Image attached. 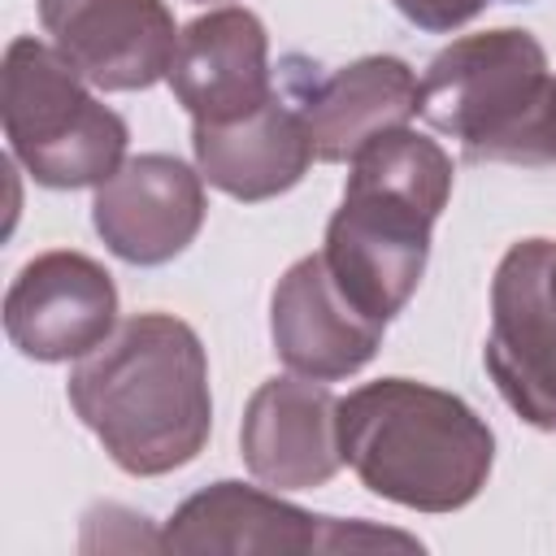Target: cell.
I'll list each match as a JSON object with an SVG mask.
<instances>
[{
    "mask_svg": "<svg viewBox=\"0 0 556 556\" xmlns=\"http://www.w3.org/2000/svg\"><path fill=\"white\" fill-rule=\"evenodd\" d=\"M204 178L169 152L126 156L91 200V226L126 265H165L182 256L204 226Z\"/></svg>",
    "mask_w": 556,
    "mask_h": 556,
    "instance_id": "8",
    "label": "cell"
},
{
    "mask_svg": "<svg viewBox=\"0 0 556 556\" xmlns=\"http://www.w3.org/2000/svg\"><path fill=\"white\" fill-rule=\"evenodd\" d=\"M413 26L421 30H434V35H447V30H460L465 22H473L491 0H391Z\"/></svg>",
    "mask_w": 556,
    "mask_h": 556,
    "instance_id": "16",
    "label": "cell"
},
{
    "mask_svg": "<svg viewBox=\"0 0 556 556\" xmlns=\"http://www.w3.org/2000/svg\"><path fill=\"white\" fill-rule=\"evenodd\" d=\"M191 152L200 178L243 204L291 191L317 161L308 126L287 96H274L239 122H191Z\"/></svg>",
    "mask_w": 556,
    "mask_h": 556,
    "instance_id": "14",
    "label": "cell"
},
{
    "mask_svg": "<svg viewBox=\"0 0 556 556\" xmlns=\"http://www.w3.org/2000/svg\"><path fill=\"white\" fill-rule=\"evenodd\" d=\"M239 452L261 486L274 491L326 486L343 465L334 391L304 374H282L261 382L239 421Z\"/></svg>",
    "mask_w": 556,
    "mask_h": 556,
    "instance_id": "10",
    "label": "cell"
},
{
    "mask_svg": "<svg viewBox=\"0 0 556 556\" xmlns=\"http://www.w3.org/2000/svg\"><path fill=\"white\" fill-rule=\"evenodd\" d=\"M295 109L308 126L313 156L326 165L352 161L374 139L408 126L421 113V78L400 56H356L295 87Z\"/></svg>",
    "mask_w": 556,
    "mask_h": 556,
    "instance_id": "13",
    "label": "cell"
},
{
    "mask_svg": "<svg viewBox=\"0 0 556 556\" xmlns=\"http://www.w3.org/2000/svg\"><path fill=\"white\" fill-rule=\"evenodd\" d=\"M348 165L321 256L361 313L391 321L426 274L430 230L452 195V156L430 135L400 126Z\"/></svg>",
    "mask_w": 556,
    "mask_h": 556,
    "instance_id": "2",
    "label": "cell"
},
{
    "mask_svg": "<svg viewBox=\"0 0 556 556\" xmlns=\"http://www.w3.org/2000/svg\"><path fill=\"white\" fill-rule=\"evenodd\" d=\"M169 91L191 122H239L269 104V35L265 22L243 4H217L182 26L169 65Z\"/></svg>",
    "mask_w": 556,
    "mask_h": 556,
    "instance_id": "12",
    "label": "cell"
},
{
    "mask_svg": "<svg viewBox=\"0 0 556 556\" xmlns=\"http://www.w3.org/2000/svg\"><path fill=\"white\" fill-rule=\"evenodd\" d=\"M326 517H313L278 491L248 482H213L187 495L161 530V552H321Z\"/></svg>",
    "mask_w": 556,
    "mask_h": 556,
    "instance_id": "15",
    "label": "cell"
},
{
    "mask_svg": "<svg viewBox=\"0 0 556 556\" xmlns=\"http://www.w3.org/2000/svg\"><path fill=\"white\" fill-rule=\"evenodd\" d=\"M70 408L130 478L191 465L213 430L208 356L174 313H135L65 382Z\"/></svg>",
    "mask_w": 556,
    "mask_h": 556,
    "instance_id": "1",
    "label": "cell"
},
{
    "mask_svg": "<svg viewBox=\"0 0 556 556\" xmlns=\"http://www.w3.org/2000/svg\"><path fill=\"white\" fill-rule=\"evenodd\" d=\"M552 295H556V261H552Z\"/></svg>",
    "mask_w": 556,
    "mask_h": 556,
    "instance_id": "18",
    "label": "cell"
},
{
    "mask_svg": "<svg viewBox=\"0 0 556 556\" xmlns=\"http://www.w3.org/2000/svg\"><path fill=\"white\" fill-rule=\"evenodd\" d=\"M339 452L378 500L417 513H456L482 495L495 434L443 387L378 378L339 400Z\"/></svg>",
    "mask_w": 556,
    "mask_h": 556,
    "instance_id": "3",
    "label": "cell"
},
{
    "mask_svg": "<svg viewBox=\"0 0 556 556\" xmlns=\"http://www.w3.org/2000/svg\"><path fill=\"white\" fill-rule=\"evenodd\" d=\"M117 330L113 274L70 248L39 252L4 291V334L26 361H83Z\"/></svg>",
    "mask_w": 556,
    "mask_h": 556,
    "instance_id": "7",
    "label": "cell"
},
{
    "mask_svg": "<svg viewBox=\"0 0 556 556\" xmlns=\"http://www.w3.org/2000/svg\"><path fill=\"white\" fill-rule=\"evenodd\" d=\"M387 321L361 313L334 282L321 252L300 256L269 295V339L291 374L339 382L365 369Z\"/></svg>",
    "mask_w": 556,
    "mask_h": 556,
    "instance_id": "11",
    "label": "cell"
},
{
    "mask_svg": "<svg viewBox=\"0 0 556 556\" xmlns=\"http://www.w3.org/2000/svg\"><path fill=\"white\" fill-rule=\"evenodd\" d=\"M539 161L556 165V74L547 83V104H543V130H539Z\"/></svg>",
    "mask_w": 556,
    "mask_h": 556,
    "instance_id": "17",
    "label": "cell"
},
{
    "mask_svg": "<svg viewBox=\"0 0 556 556\" xmlns=\"http://www.w3.org/2000/svg\"><path fill=\"white\" fill-rule=\"evenodd\" d=\"M556 239L513 243L491 278V330L486 374L495 378L508 408L556 434V295H552Z\"/></svg>",
    "mask_w": 556,
    "mask_h": 556,
    "instance_id": "6",
    "label": "cell"
},
{
    "mask_svg": "<svg viewBox=\"0 0 556 556\" xmlns=\"http://www.w3.org/2000/svg\"><path fill=\"white\" fill-rule=\"evenodd\" d=\"M547 52L530 30L500 26L439 48L421 74V117L460 143L469 165H543Z\"/></svg>",
    "mask_w": 556,
    "mask_h": 556,
    "instance_id": "4",
    "label": "cell"
},
{
    "mask_svg": "<svg viewBox=\"0 0 556 556\" xmlns=\"http://www.w3.org/2000/svg\"><path fill=\"white\" fill-rule=\"evenodd\" d=\"M39 26L96 91H148L169 78L182 35L165 0H39Z\"/></svg>",
    "mask_w": 556,
    "mask_h": 556,
    "instance_id": "9",
    "label": "cell"
},
{
    "mask_svg": "<svg viewBox=\"0 0 556 556\" xmlns=\"http://www.w3.org/2000/svg\"><path fill=\"white\" fill-rule=\"evenodd\" d=\"M195 4H222V0H195Z\"/></svg>",
    "mask_w": 556,
    "mask_h": 556,
    "instance_id": "19",
    "label": "cell"
},
{
    "mask_svg": "<svg viewBox=\"0 0 556 556\" xmlns=\"http://www.w3.org/2000/svg\"><path fill=\"white\" fill-rule=\"evenodd\" d=\"M513 4H517V0H513ZM521 4H526V0H521Z\"/></svg>",
    "mask_w": 556,
    "mask_h": 556,
    "instance_id": "20",
    "label": "cell"
},
{
    "mask_svg": "<svg viewBox=\"0 0 556 556\" xmlns=\"http://www.w3.org/2000/svg\"><path fill=\"white\" fill-rule=\"evenodd\" d=\"M0 122L13 161L39 187H100L126 161V117L96 100L91 83L35 35H17L0 65Z\"/></svg>",
    "mask_w": 556,
    "mask_h": 556,
    "instance_id": "5",
    "label": "cell"
}]
</instances>
